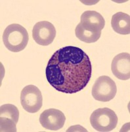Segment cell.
<instances>
[{"instance_id":"obj_1","label":"cell","mask_w":130,"mask_h":132,"mask_svg":"<svg viewBox=\"0 0 130 132\" xmlns=\"http://www.w3.org/2000/svg\"><path fill=\"white\" fill-rule=\"evenodd\" d=\"M92 66L86 53L76 46L58 50L45 69L47 81L61 93L73 94L84 89L91 77Z\"/></svg>"},{"instance_id":"obj_2","label":"cell","mask_w":130,"mask_h":132,"mask_svg":"<svg viewBox=\"0 0 130 132\" xmlns=\"http://www.w3.org/2000/svg\"><path fill=\"white\" fill-rule=\"evenodd\" d=\"M29 36L26 29L19 24H11L5 29L3 41L9 51L18 52L26 47Z\"/></svg>"},{"instance_id":"obj_3","label":"cell","mask_w":130,"mask_h":132,"mask_svg":"<svg viewBox=\"0 0 130 132\" xmlns=\"http://www.w3.org/2000/svg\"><path fill=\"white\" fill-rule=\"evenodd\" d=\"M118 116L108 108H98L90 116L91 126L97 131L108 132L115 129L118 124Z\"/></svg>"},{"instance_id":"obj_4","label":"cell","mask_w":130,"mask_h":132,"mask_svg":"<svg viewBox=\"0 0 130 132\" xmlns=\"http://www.w3.org/2000/svg\"><path fill=\"white\" fill-rule=\"evenodd\" d=\"M117 93L115 82L108 76L103 75L96 80L92 87V96L101 102H108L114 98Z\"/></svg>"},{"instance_id":"obj_5","label":"cell","mask_w":130,"mask_h":132,"mask_svg":"<svg viewBox=\"0 0 130 132\" xmlns=\"http://www.w3.org/2000/svg\"><path fill=\"white\" fill-rule=\"evenodd\" d=\"M21 103L28 112H37L43 104V96L40 90L33 85L26 86L21 91Z\"/></svg>"},{"instance_id":"obj_6","label":"cell","mask_w":130,"mask_h":132,"mask_svg":"<svg viewBox=\"0 0 130 132\" xmlns=\"http://www.w3.org/2000/svg\"><path fill=\"white\" fill-rule=\"evenodd\" d=\"M56 36V29L49 21H40L32 29V38L39 45L48 46L53 42Z\"/></svg>"},{"instance_id":"obj_7","label":"cell","mask_w":130,"mask_h":132,"mask_svg":"<svg viewBox=\"0 0 130 132\" xmlns=\"http://www.w3.org/2000/svg\"><path fill=\"white\" fill-rule=\"evenodd\" d=\"M19 118V111L15 105L3 104L0 108L1 131H17V123Z\"/></svg>"},{"instance_id":"obj_8","label":"cell","mask_w":130,"mask_h":132,"mask_svg":"<svg viewBox=\"0 0 130 132\" xmlns=\"http://www.w3.org/2000/svg\"><path fill=\"white\" fill-rule=\"evenodd\" d=\"M66 121L64 114L59 110L49 108L41 114L39 122L43 128L51 131H57L64 126Z\"/></svg>"},{"instance_id":"obj_9","label":"cell","mask_w":130,"mask_h":132,"mask_svg":"<svg viewBox=\"0 0 130 132\" xmlns=\"http://www.w3.org/2000/svg\"><path fill=\"white\" fill-rule=\"evenodd\" d=\"M111 70L114 75L120 80L130 78V54L123 52L114 57L111 64Z\"/></svg>"},{"instance_id":"obj_10","label":"cell","mask_w":130,"mask_h":132,"mask_svg":"<svg viewBox=\"0 0 130 132\" xmlns=\"http://www.w3.org/2000/svg\"><path fill=\"white\" fill-rule=\"evenodd\" d=\"M79 24L84 28L101 31L105 24L103 16L95 11H86L81 16Z\"/></svg>"},{"instance_id":"obj_11","label":"cell","mask_w":130,"mask_h":132,"mask_svg":"<svg viewBox=\"0 0 130 132\" xmlns=\"http://www.w3.org/2000/svg\"><path fill=\"white\" fill-rule=\"evenodd\" d=\"M111 26L116 32L126 35L130 33V16L128 14L118 12L112 16Z\"/></svg>"},{"instance_id":"obj_12","label":"cell","mask_w":130,"mask_h":132,"mask_svg":"<svg viewBox=\"0 0 130 132\" xmlns=\"http://www.w3.org/2000/svg\"><path fill=\"white\" fill-rule=\"evenodd\" d=\"M75 34L76 37L81 41L85 43H93L100 38L101 31L86 29L79 23L75 29Z\"/></svg>"}]
</instances>
